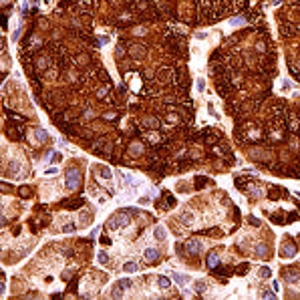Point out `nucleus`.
<instances>
[{"label":"nucleus","instance_id":"obj_1","mask_svg":"<svg viewBox=\"0 0 300 300\" xmlns=\"http://www.w3.org/2000/svg\"><path fill=\"white\" fill-rule=\"evenodd\" d=\"M127 224H129V218H127L125 213H115V216L107 222V226H109L111 230H119L121 226H127Z\"/></svg>","mask_w":300,"mask_h":300},{"label":"nucleus","instance_id":"obj_2","mask_svg":"<svg viewBox=\"0 0 300 300\" xmlns=\"http://www.w3.org/2000/svg\"><path fill=\"white\" fill-rule=\"evenodd\" d=\"M67 187L68 190H75V187H79V183H81V175H79V171L77 169H68L67 171Z\"/></svg>","mask_w":300,"mask_h":300},{"label":"nucleus","instance_id":"obj_3","mask_svg":"<svg viewBox=\"0 0 300 300\" xmlns=\"http://www.w3.org/2000/svg\"><path fill=\"white\" fill-rule=\"evenodd\" d=\"M185 248L190 254H199L201 248H204V242H199V240H190V242H185Z\"/></svg>","mask_w":300,"mask_h":300},{"label":"nucleus","instance_id":"obj_4","mask_svg":"<svg viewBox=\"0 0 300 300\" xmlns=\"http://www.w3.org/2000/svg\"><path fill=\"white\" fill-rule=\"evenodd\" d=\"M284 119L288 121V129H290V131H298V129H300V121H298L296 115L286 113V115H284Z\"/></svg>","mask_w":300,"mask_h":300},{"label":"nucleus","instance_id":"obj_5","mask_svg":"<svg viewBox=\"0 0 300 300\" xmlns=\"http://www.w3.org/2000/svg\"><path fill=\"white\" fill-rule=\"evenodd\" d=\"M294 32H296V26H294V24H290V22L280 24V34L282 36H292Z\"/></svg>","mask_w":300,"mask_h":300},{"label":"nucleus","instance_id":"obj_6","mask_svg":"<svg viewBox=\"0 0 300 300\" xmlns=\"http://www.w3.org/2000/svg\"><path fill=\"white\" fill-rule=\"evenodd\" d=\"M248 191L254 194V198H262L264 195V187L260 185V183H250V185H248Z\"/></svg>","mask_w":300,"mask_h":300},{"label":"nucleus","instance_id":"obj_7","mask_svg":"<svg viewBox=\"0 0 300 300\" xmlns=\"http://www.w3.org/2000/svg\"><path fill=\"white\" fill-rule=\"evenodd\" d=\"M294 254H296V248H294L292 244H288V246H282V250H280V256H282V258H292Z\"/></svg>","mask_w":300,"mask_h":300},{"label":"nucleus","instance_id":"obj_8","mask_svg":"<svg viewBox=\"0 0 300 300\" xmlns=\"http://www.w3.org/2000/svg\"><path fill=\"white\" fill-rule=\"evenodd\" d=\"M205 264H208V268H216L218 264H220L218 252H209V256H208V260H205Z\"/></svg>","mask_w":300,"mask_h":300},{"label":"nucleus","instance_id":"obj_9","mask_svg":"<svg viewBox=\"0 0 300 300\" xmlns=\"http://www.w3.org/2000/svg\"><path fill=\"white\" fill-rule=\"evenodd\" d=\"M157 258H159V252L157 250H153V248L145 250V260H147V262H157Z\"/></svg>","mask_w":300,"mask_h":300},{"label":"nucleus","instance_id":"obj_10","mask_svg":"<svg viewBox=\"0 0 300 300\" xmlns=\"http://www.w3.org/2000/svg\"><path fill=\"white\" fill-rule=\"evenodd\" d=\"M153 236H155V240H159V242H163V240L167 238V232L163 228H161V226H157L155 230H153Z\"/></svg>","mask_w":300,"mask_h":300},{"label":"nucleus","instance_id":"obj_11","mask_svg":"<svg viewBox=\"0 0 300 300\" xmlns=\"http://www.w3.org/2000/svg\"><path fill=\"white\" fill-rule=\"evenodd\" d=\"M171 278H173V280L177 282V284H181V286L185 284L187 280H190V278H187V276H183V274H177V272H175V274H171Z\"/></svg>","mask_w":300,"mask_h":300},{"label":"nucleus","instance_id":"obj_12","mask_svg":"<svg viewBox=\"0 0 300 300\" xmlns=\"http://www.w3.org/2000/svg\"><path fill=\"white\" fill-rule=\"evenodd\" d=\"M254 250H256V254H258V256H266L268 254V246H266V244H258Z\"/></svg>","mask_w":300,"mask_h":300},{"label":"nucleus","instance_id":"obj_13","mask_svg":"<svg viewBox=\"0 0 300 300\" xmlns=\"http://www.w3.org/2000/svg\"><path fill=\"white\" fill-rule=\"evenodd\" d=\"M181 222H183L185 226H191V224H194V216H191V213H187V212H183V213H181Z\"/></svg>","mask_w":300,"mask_h":300},{"label":"nucleus","instance_id":"obj_14","mask_svg":"<svg viewBox=\"0 0 300 300\" xmlns=\"http://www.w3.org/2000/svg\"><path fill=\"white\" fill-rule=\"evenodd\" d=\"M198 6H199V10H209L212 8V0H198Z\"/></svg>","mask_w":300,"mask_h":300},{"label":"nucleus","instance_id":"obj_15","mask_svg":"<svg viewBox=\"0 0 300 300\" xmlns=\"http://www.w3.org/2000/svg\"><path fill=\"white\" fill-rule=\"evenodd\" d=\"M36 139L38 141H46L49 139V133H46L45 129H36Z\"/></svg>","mask_w":300,"mask_h":300},{"label":"nucleus","instance_id":"obj_16","mask_svg":"<svg viewBox=\"0 0 300 300\" xmlns=\"http://www.w3.org/2000/svg\"><path fill=\"white\" fill-rule=\"evenodd\" d=\"M123 270H125V272H135V270H139V266H137L135 262H127L125 266H123Z\"/></svg>","mask_w":300,"mask_h":300},{"label":"nucleus","instance_id":"obj_17","mask_svg":"<svg viewBox=\"0 0 300 300\" xmlns=\"http://www.w3.org/2000/svg\"><path fill=\"white\" fill-rule=\"evenodd\" d=\"M205 290H208V284H205V282H201V280L195 282V292L201 294V292H205Z\"/></svg>","mask_w":300,"mask_h":300},{"label":"nucleus","instance_id":"obj_18","mask_svg":"<svg viewBox=\"0 0 300 300\" xmlns=\"http://www.w3.org/2000/svg\"><path fill=\"white\" fill-rule=\"evenodd\" d=\"M286 280H288V282H296L298 280L296 272H294V270H288V272H286Z\"/></svg>","mask_w":300,"mask_h":300},{"label":"nucleus","instance_id":"obj_19","mask_svg":"<svg viewBox=\"0 0 300 300\" xmlns=\"http://www.w3.org/2000/svg\"><path fill=\"white\" fill-rule=\"evenodd\" d=\"M260 278H270L272 276V272H270V268H260V274H258Z\"/></svg>","mask_w":300,"mask_h":300},{"label":"nucleus","instance_id":"obj_20","mask_svg":"<svg viewBox=\"0 0 300 300\" xmlns=\"http://www.w3.org/2000/svg\"><path fill=\"white\" fill-rule=\"evenodd\" d=\"M119 288H131V280L129 278H125V280H119Z\"/></svg>","mask_w":300,"mask_h":300},{"label":"nucleus","instance_id":"obj_21","mask_svg":"<svg viewBox=\"0 0 300 300\" xmlns=\"http://www.w3.org/2000/svg\"><path fill=\"white\" fill-rule=\"evenodd\" d=\"M169 284H171L169 278H165V276H161V278H159V286H161V288H169Z\"/></svg>","mask_w":300,"mask_h":300},{"label":"nucleus","instance_id":"obj_22","mask_svg":"<svg viewBox=\"0 0 300 300\" xmlns=\"http://www.w3.org/2000/svg\"><path fill=\"white\" fill-rule=\"evenodd\" d=\"M97 258H99V264H107V260H109V256H107L105 252H99V256H97Z\"/></svg>","mask_w":300,"mask_h":300},{"label":"nucleus","instance_id":"obj_23","mask_svg":"<svg viewBox=\"0 0 300 300\" xmlns=\"http://www.w3.org/2000/svg\"><path fill=\"white\" fill-rule=\"evenodd\" d=\"M280 194H282V191L278 190V187H272V194H270V198H272V199H278V198H280Z\"/></svg>","mask_w":300,"mask_h":300},{"label":"nucleus","instance_id":"obj_24","mask_svg":"<svg viewBox=\"0 0 300 300\" xmlns=\"http://www.w3.org/2000/svg\"><path fill=\"white\" fill-rule=\"evenodd\" d=\"M61 159H63L61 153H53V155H50V163H59Z\"/></svg>","mask_w":300,"mask_h":300},{"label":"nucleus","instance_id":"obj_25","mask_svg":"<svg viewBox=\"0 0 300 300\" xmlns=\"http://www.w3.org/2000/svg\"><path fill=\"white\" fill-rule=\"evenodd\" d=\"M20 195H22V198H28V195H30V190H28V187H20Z\"/></svg>","mask_w":300,"mask_h":300},{"label":"nucleus","instance_id":"obj_26","mask_svg":"<svg viewBox=\"0 0 300 300\" xmlns=\"http://www.w3.org/2000/svg\"><path fill=\"white\" fill-rule=\"evenodd\" d=\"M73 230H75V224H73V222H68L65 228H63V232H73Z\"/></svg>","mask_w":300,"mask_h":300},{"label":"nucleus","instance_id":"obj_27","mask_svg":"<svg viewBox=\"0 0 300 300\" xmlns=\"http://www.w3.org/2000/svg\"><path fill=\"white\" fill-rule=\"evenodd\" d=\"M248 222H250V224H254V226H260V220H258V218H248Z\"/></svg>","mask_w":300,"mask_h":300},{"label":"nucleus","instance_id":"obj_28","mask_svg":"<svg viewBox=\"0 0 300 300\" xmlns=\"http://www.w3.org/2000/svg\"><path fill=\"white\" fill-rule=\"evenodd\" d=\"M246 268H248V264H242V266H238V268H236V272H238V274H242V272H246Z\"/></svg>","mask_w":300,"mask_h":300},{"label":"nucleus","instance_id":"obj_29","mask_svg":"<svg viewBox=\"0 0 300 300\" xmlns=\"http://www.w3.org/2000/svg\"><path fill=\"white\" fill-rule=\"evenodd\" d=\"M204 183H205V179H201V177H198V181H195V185H198V187H201V185H204Z\"/></svg>","mask_w":300,"mask_h":300},{"label":"nucleus","instance_id":"obj_30","mask_svg":"<svg viewBox=\"0 0 300 300\" xmlns=\"http://www.w3.org/2000/svg\"><path fill=\"white\" fill-rule=\"evenodd\" d=\"M198 91H204V81H201V79L198 81Z\"/></svg>","mask_w":300,"mask_h":300},{"label":"nucleus","instance_id":"obj_31","mask_svg":"<svg viewBox=\"0 0 300 300\" xmlns=\"http://www.w3.org/2000/svg\"><path fill=\"white\" fill-rule=\"evenodd\" d=\"M101 244H111V240L107 238V236H103V238H101Z\"/></svg>","mask_w":300,"mask_h":300},{"label":"nucleus","instance_id":"obj_32","mask_svg":"<svg viewBox=\"0 0 300 300\" xmlns=\"http://www.w3.org/2000/svg\"><path fill=\"white\" fill-rule=\"evenodd\" d=\"M262 296H264V298H274V292H264Z\"/></svg>","mask_w":300,"mask_h":300}]
</instances>
